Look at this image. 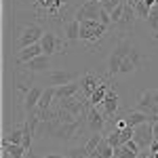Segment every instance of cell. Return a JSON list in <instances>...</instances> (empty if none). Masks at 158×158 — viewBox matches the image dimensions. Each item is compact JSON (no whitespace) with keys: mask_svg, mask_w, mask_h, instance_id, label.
<instances>
[{"mask_svg":"<svg viewBox=\"0 0 158 158\" xmlns=\"http://www.w3.org/2000/svg\"><path fill=\"white\" fill-rule=\"evenodd\" d=\"M131 51H133L131 40L124 38V36H120V38H118V42H116V47H114V51L110 53V57H108V76H116V74L120 72L122 59H124Z\"/></svg>","mask_w":158,"mask_h":158,"instance_id":"1","label":"cell"},{"mask_svg":"<svg viewBox=\"0 0 158 158\" xmlns=\"http://www.w3.org/2000/svg\"><path fill=\"white\" fill-rule=\"evenodd\" d=\"M108 25H103L101 21H93V19H85L80 21V42H85L89 49H93L99 40L103 38Z\"/></svg>","mask_w":158,"mask_h":158,"instance_id":"2","label":"cell"},{"mask_svg":"<svg viewBox=\"0 0 158 158\" xmlns=\"http://www.w3.org/2000/svg\"><path fill=\"white\" fill-rule=\"evenodd\" d=\"M133 141L139 146V150H150L152 141H154V124L152 120L137 124L133 131Z\"/></svg>","mask_w":158,"mask_h":158,"instance_id":"3","label":"cell"},{"mask_svg":"<svg viewBox=\"0 0 158 158\" xmlns=\"http://www.w3.org/2000/svg\"><path fill=\"white\" fill-rule=\"evenodd\" d=\"M40 44H42L44 55H61V53L68 51V44H65L57 34H53V32H47V34L42 36V40H40Z\"/></svg>","mask_w":158,"mask_h":158,"instance_id":"4","label":"cell"},{"mask_svg":"<svg viewBox=\"0 0 158 158\" xmlns=\"http://www.w3.org/2000/svg\"><path fill=\"white\" fill-rule=\"evenodd\" d=\"M99 11H101V2L99 0H86L85 4L76 11V17L78 21H85V19H93V21H99Z\"/></svg>","mask_w":158,"mask_h":158,"instance_id":"5","label":"cell"},{"mask_svg":"<svg viewBox=\"0 0 158 158\" xmlns=\"http://www.w3.org/2000/svg\"><path fill=\"white\" fill-rule=\"evenodd\" d=\"M63 6H65V0H36V2H34L36 13L51 15L53 19H57V17H59V13H61Z\"/></svg>","mask_w":158,"mask_h":158,"instance_id":"6","label":"cell"},{"mask_svg":"<svg viewBox=\"0 0 158 158\" xmlns=\"http://www.w3.org/2000/svg\"><path fill=\"white\" fill-rule=\"evenodd\" d=\"M42 36H44V32H42V27L40 25H27L23 30V34L19 36V49H25V47H30V44H36V42H40L42 40Z\"/></svg>","mask_w":158,"mask_h":158,"instance_id":"7","label":"cell"},{"mask_svg":"<svg viewBox=\"0 0 158 158\" xmlns=\"http://www.w3.org/2000/svg\"><path fill=\"white\" fill-rule=\"evenodd\" d=\"M86 122H89V129H91L93 133H101L103 127H106V122H108V118L103 116V112H101L99 106H97V108L91 106L89 112H86Z\"/></svg>","mask_w":158,"mask_h":158,"instance_id":"8","label":"cell"},{"mask_svg":"<svg viewBox=\"0 0 158 158\" xmlns=\"http://www.w3.org/2000/svg\"><path fill=\"white\" fill-rule=\"evenodd\" d=\"M118 101H120V97H118V91L114 89V86H110L108 95H106V99H103V103L99 106L101 108V112H103V116L106 118H112V116H116V112H118Z\"/></svg>","mask_w":158,"mask_h":158,"instance_id":"9","label":"cell"},{"mask_svg":"<svg viewBox=\"0 0 158 158\" xmlns=\"http://www.w3.org/2000/svg\"><path fill=\"white\" fill-rule=\"evenodd\" d=\"M141 61H143V55H141V53H139V51L133 47V51H131V53H129V55L122 59L120 72H118V74H124V76H127V74H133L135 70L141 65Z\"/></svg>","mask_w":158,"mask_h":158,"instance_id":"10","label":"cell"},{"mask_svg":"<svg viewBox=\"0 0 158 158\" xmlns=\"http://www.w3.org/2000/svg\"><path fill=\"white\" fill-rule=\"evenodd\" d=\"M78 82H80V91H82V95H85L86 101H89V97H91V95L97 91V86L101 85L103 80L99 78L97 74H85V76H82Z\"/></svg>","mask_w":158,"mask_h":158,"instance_id":"11","label":"cell"},{"mask_svg":"<svg viewBox=\"0 0 158 158\" xmlns=\"http://www.w3.org/2000/svg\"><path fill=\"white\" fill-rule=\"evenodd\" d=\"M25 68H27V72H32V74L47 72V70L51 68V55H44V53H42V55H38V57L27 61Z\"/></svg>","mask_w":158,"mask_h":158,"instance_id":"12","label":"cell"},{"mask_svg":"<svg viewBox=\"0 0 158 158\" xmlns=\"http://www.w3.org/2000/svg\"><path fill=\"white\" fill-rule=\"evenodd\" d=\"M156 106H158V103L154 101V91H143V93L137 97V106H135V108L141 110V112H148V114H152Z\"/></svg>","mask_w":158,"mask_h":158,"instance_id":"13","label":"cell"},{"mask_svg":"<svg viewBox=\"0 0 158 158\" xmlns=\"http://www.w3.org/2000/svg\"><path fill=\"white\" fill-rule=\"evenodd\" d=\"M72 80H74V74L63 72V70L47 74V82H49V86H63V85H68V82H72Z\"/></svg>","mask_w":158,"mask_h":158,"instance_id":"14","label":"cell"},{"mask_svg":"<svg viewBox=\"0 0 158 158\" xmlns=\"http://www.w3.org/2000/svg\"><path fill=\"white\" fill-rule=\"evenodd\" d=\"M44 51H42V44L36 42V44H30V47H25V49H19V55H17V61L19 63H27L30 59H34L38 55H42Z\"/></svg>","mask_w":158,"mask_h":158,"instance_id":"15","label":"cell"},{"mask_svg":"<svg viewBox=\"0 0 158 158\" xmlns=\"http://www.w3.org/2000/svg\"><path fill=\"white\" fill-rule=\"evenodd\" d=\"M78 89H80V82H68V85L63 86H55V99L61 101V99H68V97H74L76 93H78Z\"/></svg>","mask_w":158,"mask_h":158,"instance_id":"16","label":"cell"},{"mask_svg":"<svg viewBox=\"0 0 158 158\" xmlns=\"http://www.w3.org/2000/svg\"><path fill=\"white\" fill-rule=\"evenodd\" d=\"M124 118H127V122H129V127H137V124H141V122H148L152 120V116L148 114V112H141V110H129L127 114H124Z\"/></svg>","mask_w":158,"mask_h":158,"instance_id":"17","label":"cell"},{"mask_svg":"<svg viewBox=\"0 0 158 158\" xmlns=\"http://www.w3.org/2000/svg\"><path fill=\"white\" fill-rule=\"evenodd\" d=\"M40 97H42V89L40 86H32L27 91V97H25V108L32 114L34 110H38V103H40Z\"/></svg>","mask_w":158,"mask_h":158,"instance_id":"18","label":"cell"},{"mask_svg":"<svg viewBox=\"0 0 158 158\" xmlns=\"http://www.w3.org/2000/svg\"><path fill=\"white\" fill-rule=\"evenodd\" d=\"M108 91H110V82L103 80V82L97 86V91L89 97V106H95V108L101 106V103H103V99H106V95H108Z\"/></svg>","mask_w":158,"mask_h":158,"instance_id":"19","label":"cell"},{"mask_svg":"<svg viewBox=\"0 0 158 158\" xmlns=\"http://www.w3.org/2000/svg\"><path fill=\"white\" fill-rule=\"evenodd\" d=\"M65 40H70V42L80 40V21H78V19L65 23Z\"/></svg>","mask_w":158,"mask_h":158,"instance_id":"20","label":"cell"},{"mask_svg":"<svg viewBox=\"0 0 158 158\" xmlns=\"http://www.w3.org/2000/svg\"><path fill=\"white\" fill-rule=\"evenodd\" d=\"M55 99V86H49L47 91H42V97H40V103H38V110H49L51 103Z\"/></svg>","mask_w":158,"mask_h":158,"instance_id":"21","label":"cell"},{"mask_svg":"<svg viewBox=\"0 0 158 158\" xmlns=\"http://www.w3.org/2000/svg\"><path fill=\"white\" fill-rule=\"evenodd\" d=\"M2 146H4V150L9 152L11 158H23L25 154H27V150H25L21 143H2Z\"/></svg>","mask_w":158,"mask_h":158,"instance_id":"22","label":"cell"},{"mask_svg":"<svg viewBox=\"0 0 158 158\" xmlns=\"http://www.w3.org/2000/svg\"><path fill=\"white\" fill-rule=\"evenodd\" d=\"M2 143H23V127L19 129H13L11 133L2 139Z\"/></svg>","mask_w":158,"mask_h":158,"instance_id":"23","label":"cell"},{"mask_svg":"<svg viewBox=\"0 0 158 158\" xmlns=\"http://www.w3.org/2000/svg\"><path fill=\"white\" fill-rule=\"evenodd\" d=\"M101 139H103V135H101V133H95L91 139H89V143L85 146V150H86V154H89V156H91V154L97 150V146L101 143Z\"/></svg>","mask_w":158,"mask_h":158,"instance_id":"24","label":"cell"},{"mask_svg":"<svg viewBox=\"0 0 158 158\" xmlns=\"http://www.w3.org/2000/svg\"><path fill=\"white\" fill-rule=\"evenodd\" d=\"M133 6H135V15H137L139 19H146V21H148V17H150V11H152V9L148 6L146 2H137V4H133Z\"/></svg>","mask_w":158,"mask_h":158,"instance_id":"25","label":"cell"},{"mask_svg":"<svg viewBox=\"0 0 158 158\" xmlns=\"http://www.w3.org/2000/svg\"><path fill=\"white\" fill-rule=\"evenodd\" d=\"M99 21L103 25H112V15H110V11H106L103 6H101V11H99Z\"/></svg>","mask_w":158,"mask_h":158,"instance_id":"26","label":"cell"},{"mask_svg":"<svg viewBox=\"0 0 158 158\" xmlns=\"http://www.w3.org/2000/svg\"><path fill=\"white\" fill-rule=\"evenodd\" d=\"M44 158H72V156H70V154H68V156H59V154H49V156H44Z\"/></svg>","mask_w":158,"mask_h":158,"instance_id":"27","label":"cell"},{"mask_svg":"<svg viewBox=\"0 0 158 158\" xmlns=\"http://www.w3.org/2000/svg\"><path fill=\"white\" fill-rule=\"evenodd\" d=\"M25 158H42V156H36L34 152H27V154H25Z\"/></svg>","mask_w":158,"mask_h":158,"instance_id":"28","label":"cell"},{"mask_svg":"<svg viewBox=\"0 0 158 158\" xmlns=\"http://www.w3.org/2000/svg\"><path fill=\"white\" fill-rule=\"evenodd\" d=\"M154 101L158 103V89H154Z\"/></svg>","mask_w":158,"mask_h":158,"instance_id":"29","label":"cell"}]
</instances>
